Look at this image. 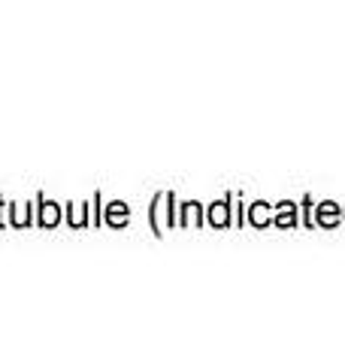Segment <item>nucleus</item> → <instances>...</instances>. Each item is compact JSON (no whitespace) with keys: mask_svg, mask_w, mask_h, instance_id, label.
I'll return each mask as SVG.
<instances>
[]
</instances>
